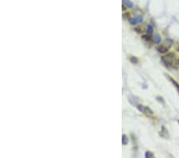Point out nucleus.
Returning a JSON list of instances; mask_svg holds the SVG:
<instances>
[{
	"label": "nucleus",
	"mask_w": 179,
	"mask_h": 158,
	"mask_svg": "<svg viewBox=\"0 0 179 158\" xmlns=\"http://www.w3.org/2000/svg\"><path fill=\"white\" fill-rule=\"evenodd\" d=\"M162 61H163V63L166 65V66H167L169 68L173 67L174 64H175V59H174V54L170 53V54H167L166 56L162 57Z\"/></svg>",
	"instance_id": "obj_1"
},
{
	"label": "nucleus",
	"mask_w": 179,
	"mask_h": 158,
	"mask_svg": "<svg viewBox=\"0 0 179 158\" xmlns=\"http://www.w3.org/2000/svg\"><path fill=\"white\" fill-rule=\"evenodd\" d=\"M168 50H169V48L166 46L164 44H163V45H162V46H160L158 47V50L160 53H162V54L166 53V52L168 51Z\"/></svg>",
	"instance_id": "obj_2"
},
{
	"label": "nucleus",
	"mask_w": 179,
	"mask_h": 158,
	"mask_svg": "<svg viewBox=\"0 0 179 158\" xmlns=\"http://www.w3.org/2000/svg\"><path fill=\"white\" fill-rule=\"evenodd\" d=\"M123 3H124V6H126L130 8L133 7V3L130 1V0H123Z\"/></svg>",
	"instance_id": "obj_3"
},
{
	"label": "nucleus",
	"mask_w": 179,
	"mask_h": 158,
	"mask_svg": "<svg viewBox=\"0 0 179 158\" xmlns=\"http://www.w3.org/2000/svg\"><path fill=\"white\" fill-rule=\"evenodd\" d=\"M144 113H146V115H152L153 114V111L151 110V109L150 108H148V107H146L145 106V109H144Z\"/></svg>",
	"instance_id": "obj_4"
},
{
	"label": "nucleus",
	"mask_w": 179,
	"mask_h": 158,
	"mask_svg": "<svg viewBox=\"0 0 179 158\" xmlns=\"http://www.w3.org/2000/svg\"><path fill=\"white\" fill-rule=\"evenodd\" d=\"M154 41L156 43H160L161 42V38L158 34H155L154 36Z\"/></svg>",
	"instance_id": "obj_5"
},
{
	"label": "nucleus",
	"mask_w": 179,
	"mask_h": 158,
	"mask_svg": "<svg viewBox=\"0 0 179 158\" xmlns=\"http://www.w3.org/2000/svg\"><path fill=\"white\" fill-rule=\"evenodd\" d=\"M122 142H123V144H126L128 143V138L126 135H123L122 137Z\"/></svg>",
	"instance_id": "obj_6"
},
{
	"label": "nucleus",
	"mask_w": 179,
	"mask_h": 158,
	"mask_svg": "<svg viewBox=\"0 0 179 158\" xmlns=\"http://www.w3.org/2000/svg\"><path fill=\"white\" fill-rule=\"evenodd\" d=\"M169 78H170V81H171V82L173 83V84H174V86H175V87H176V89L178 90V93H179V85L178 84V83H177V82H176L175 81H174V79H172L171 77H169Z\"/></svg>",
	"instance_id": "obj_7"
},
{
	"label": "nucleus",
	"mask_w": 179,
	"mask_h": 158,
	"mask_svg": "<svg viewBox=\"0 0 179 158\" xmlns=\"http://www.w3.org/2000/svg\"><path fill=\"white\" fill-rule=\"evenodd\" d=\"M153 33V27L151 25H148L147 26V34H151Z\"/></svg>",
	"instance_id": "obj_8"
},
{
	"label": "nucleus",
	"mask_w": 179,
	"mask_h": 158,
	"mask_svg": "<svg viewBox=\"0 0 179 158\" xmlns=\"http://www.w3.org/2000/svg\"><path fill=\"white\" fill-rule=\"evenodd\" d=\"M130 61H132V62L134 63V64L138 63V58H135V57H132V58H130Z\"/></svg>",
	"instance_id": "obj_9"
},
{
	"label": "nucleus",
	"mask_w": 179,
	"mask_h": 158,
	"mask_svg": "<svg viewBox=\"0 0 179 158\" xmlns=\"http://www.w3.org/2000/svg\"><path fill=\"white\" fill-rule=\"evenodd\" d=\"M135 19L137 20L138 23H142L143 22V18L142 16H137L136 18H135Z\"/></svg>",
	"instance_id": "obj_10"
},
{
	"label": "nucleus",
	"mask_w": 179,
	"mask_h": 158,
	"mask_svg": "<svg viewBox=\"0 0 179 158\" xmlns=\"http://www.w3.org/2000/svg\"><path fill=\"white\" fill-rule=\"evenodd\" d=\"M129 22H130V23L132 24V25H135V24L138 23V22H137L136 19H135V18H134V19H129Z\"/></svg>",
	"instance_id": "obj_11"
},
{
	"label": "nucleus",
	"mask_w": 179,
	"mask_h": 158,
	"mask_svg": "<svg viewBox=\"0 0 179 158\" xmlns=\"http://www.w3.org/2000/svg\"><path fill=\"white\" fill-rule=\"evenodd\" d=\"M145 156H146V157H150V158L154 157V154H153L152 152H150V151H147V152H146Z\"/></svg>",
	"instance_id": "obj_12"
},
{
	"label": "nucleus",
	"mask_w": 179,
	"mask_h": 158,
	"mask_svg": "<svg viewBox=\"0 0 179 158\" xmlns=\"http://www.w3.org/2000/svg\"><path fill=\"white\" fill-rule=\"evenodd\" d=\"M140 30V28H135L134 29V30H135V31H137L138 33H140L141 31H140V30Z\"/></svg>",
	"instance_id": "obj_13"
},
{
	"label": "nucleus",
	"mask_w": 179,
	"mask_h": 158,
	"mask_svg": "<svg viewBox=\"0 0 179 158\" xmlns=\"http://www.w3.org/2000/svg\"><path fill=\"white\" fill-rule=\"evenodd\" d=\"M178 64H179V59H178Z\"/></svg>",
	"instance_id": "obj_14"
}]
</instances>
